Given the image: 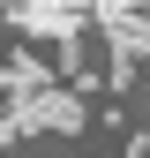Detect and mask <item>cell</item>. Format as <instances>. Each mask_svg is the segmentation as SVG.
Wrapping results in <instances>:
<instances>
[{"instance_id":"obj_1","label":"cell","mask_w":150,"mask_h":158,"mask_svg":"<svg viewBox=\"0 0 150 158\" xmlns=\"http://www.w3.org/2000/svg\"><path fill=\"white\" fill-rule=\"evenodd\" d=\"M8 23L23 30V38H60V53H75V38L90 30V15L83 8H15Z\"/></svg>"}]
</instances>
